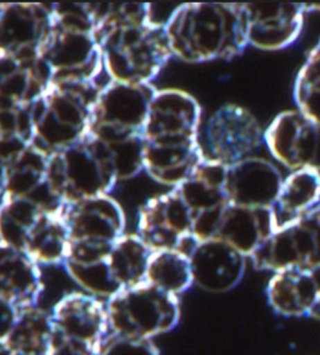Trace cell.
Masks as SVG:
<instances>
[{
	"label": "cell",
	"instance_id": "cell-1",
	"mask_svg": "<svg viewBox=\"0 0 320 355\" xmlns=\"http://www.w3.org/2000/svg\"><path fill=\"white\" fill-rule=\"evenodd\" d=\"M104 70L114 82L150 84L173 57L147 3H93Z\"/></svg>",
	"mask_w": 320,
	"mask_h": 355
},
{
	"label": "cell",
	"instance_id": "cell-2",
	"mask_svg": "<svg viewBox=\"0 0 320 355\" xmlns=\"http://www.w3.org/2000/svg\"><path fill=\"white\" fill-rule=\"evenodd\" d=\"M200 107L180 89L158 90L143 132L144 163L159 184L178 187L204 160L199 140Z\"/></svg>",
	"mask_w": 320,
	"mask_h": 355
},
{
	"label": "cell",
	"instance_id": "cell-3",
	"mask_svg": "<svg viewBox=\"0 0 320 355\" xmlns=\"http://www.w3.org/2000/svg\"><path fill=\"white\" fill-rule=\"evenodd\" d=\"M164 28L174 57L186 63L229 60L249 45L247 12L238 3L183 4Z\"/></svg>",
	"mask_w": 320,
	"mask_h": 355
},
{
	"label": "cell",
	"instance_id": "cell-4",
	"mask_svg": "<svg viewBox=\"0 0 320 355\" xmlns=\"http://www.w3.org/2000/svg\"><path fill=\"white\" fill-rule=\"evenodd\" d=\"M54 21L40 55L51 71V82H96L104 69L94 34L93 3L51 4Z\"/></svg>",
	"mask_w": 320,
	"mask_h": 355
},
{
	"label": "cell",
	"instance_id": "cell-5",
	"mask_svg": "<svg viewBox=\"0 0 320 355\" xmlns=\"http://www.w3.org/2000/svg\"><path fill=\"white\" fill-rule=\"evenodd\" d=\"M99 92L96 82H51L32 105L34 146L51 155L83 139L89 133Z\"/></svg>",
	"mask_w": 320,
	"mask_h": 355
},
{
	"label": "cell",
	"instance_id": "cell-6",
	"mask_svg": "<svg viewBox=\"0 0 320 355\" xmlns=\"http://www.w3.org/2000/svg\"><path fill=\"white\" fill-rule=\"evenodd\" d=\"M116 183L105 146L89 134L49 155L46 189L60 204L109 196Z\"/></svg>",
	"mask_w": 320,
	"mask_h": 355
},
{
	"label": "cell",
	"instance_id": "cell-7",
	"mask_svg": "<svg viewBox=\"0 0 320 355\" xmlns=\"http://www.w3.org/2000/svg\"><path fill=\"white\" fill-rule=\"evenodd\" d=\"M110 333L152 339L175 328L180 306L177 295L143 282L108 299Z\"/></svg>",
	"mask_w": 320,
	"mask_h": 355
},
{
	"label": "cell",
	"instance_id": "cell-8",
	"mask_svg": "<svg viewBox=\"0 0 320 355\" xmlns=\"http://www.w3.org/2000/svg\"><path fill=\"white\" fill-rule=\"evenodd\" d=\"M157 92L152 84L108 83L99 92L88 134L103 143L143 135Z\"/></svg>",
	"mask_w": 320,
	"mask_h": 355
},
{
	"label": "cell",
	"instance_id": "cell-9",
	"mask_svg": "<svg viewBox=\"0 0 320 355\" xmlns=\"http://www.w3.org/2000/svg\"><path fill=\"white\" fill-rule=\"evenodd\" d=\"M258 270H315L320 268V205L276 229L250 257Z\"/></svg>",
	"mask_w": 320,
	"mask_h": 355
},
{
	"label": "cell",
	"instance_id": "cell-10",
	"mask_svg": "<svg viewBox=\"0 0 320 355\" xmlns=\"http://www.w3.org/2000/svg\"><path fill=\"white\" fill-rule=\"evenodd\" d=\"M263 141L256 116L240 105L225 104L208 118L200 146L204 159L229 166L251 157Z\"/></svg>",
	"mask_w": 320,
	"mask_h": 355
},
{
	"label": "cell",
	"instance_id": "cell-11",
	"mask_svg": "<svg viewBox=\"0 0 320 355\" xmlns=\"http://www.w3.org/2000/svg\"><path fill=\"white\" fill-rule=\"evenodd\" d=\"M193 227L192 209L175 188L150 198L139 210L138 235L152 252L179 250L189 257L198 243Z\"/></svg>",
	"mask_w": 320,
	"mask_h": 355
},
{
	"label": "cell",
	"instance_id": "cell-12",
	"mask_svg": "<svg viewBox=\"0 0 320 355\" xmlns=\"http://www.w3.org/2000/svg\"><path fill=\"white\" fill-rule=\"evenodd\" d=\"M264 141L272 155L292 171L320 173V123L301 110H287L270 123Z\"/></svg>",
	"mask_w": 320,
	"mask_h": 355
},
{
	"label": "cell",
	"instance_id": "cell-13",
	"mask_svg": "<svg viewBox=\"0 0 320 355\" xmlns=\"http://www.w3.org/2000/svg\"><path fill=\"white\" fill-rule=\"evenodd\" d=\"M51 6L4 3L0 7V57L24 59L40 55L53 28Z\"/></svg>",
	"mask_w": 320,
	"mask_h": 355
},
{
	"label": "cell",
	"instance_id": "cell-14",
	"mask_svg": "<svg viewBox=\"0 0 320 355\" xmlns=\"http://www.w3.org/2000/svg\"><path fill=\"white\" fill-rule=\"evenodd\" d=\"M51 317L57 336L94 353L110 334L107 304L91 294L71 293L54 305Z\"/></svg>",
	"mask_w": 320,
	"mask_h": 355
},
{
	"label": "cell",
	"instance_id": "cell-15",
	"mask_svg": "<svg viewBox=\"0 0 320 355\" xmlns=\"http://www.w3.org/2000/svg\"><path fill=\"white\" fill-rule=\"evenodd\" d=\"M69 243L112 247L124 235L122 207L109 196L63 204Z\"/></svg>",
	"mask_w": 320,
	"mask_h": 355
},
{
	"label": "cell",
	"instance_id": "cell-16",
	"mask_svg": "<svg viewBox=\"0 0 320 355\" xmlns=\"http://www.w3.org/2000/svg\"><path fill=\"white\" fill-rule=\"evenodd\" d=\"M248 42L262 51H282L294 44L304 26L301 3H244Z\"/></svg>",
	"mask_w": 320,
	"mask_h": 355
},
{
	"label": "cell",
	"instance_id": "cell-17",
	"mask_svg": "<svg viewBox=\"0 0 320 355\" xmlns=\"http://www.w3.org/2000/svg\"><path fill=\"white\" fill-rule=\"evenodd\" d=\"M283 183L284 178L276 165L251 155L228 166L224 191L228 202L234 205L272 209Z\"/></svg>",
	"mask_w": 320,
	"mask_h": 355
},
{
	"label": "cell",
	"instance_id": "cell-18",
	"mask_svg": "<svg viewBox=\"0 0 320 355\" xmlns=\"http://www.w3.org/2000/svg\"><path fill=\"white\" fill-rule=\"evenodd\" d=\"M245 258L225 241H198L189 254L193 284L205 292H229L243 279Z\"/></svg>",
	"mask_w": 320,
	"mask_h": 355
},
{
	"label": "cell",
	"instance_id": "cell-19",
	"mask_svg": "<svg viewBox=\"0 0 320 355\" xmlns=\"http://www.w3.org/2000/svg\"><path fill=\"white\" fill-rule=\"evenodd\" d=\"M276 230L272 209L229 203L220 211L211 239L225 241L250 258Z\"/></svg>",
	"mask_w": 320,
	"mask_h": 355
},
{
	"label": "cell",
	"instance_id": "cell-20",
	"mask_svg": "<svg viewBox=\"0 0 320 355\" xmlns=\"http://www.w3.org/2000/svg\"><path fill=\"white\" fill-rule=\"evenodd\" d=\"M0 108L30 107L51 85V69L40 57H0Z\"/></svg>",
	"mask_w": 320,
	"mask_h": 355
},
{
	"label": "cell",
	"instance_id": "cell-21",
	"mask_svg": "<svg viewBox=\"0 0 320 355\" xmlns=\"http://www.w3.org/2000/svg\"><path fill=\"white\" fill-rule=\"evenodd\" d=\"M44 286L39 264L28 254L0 245V300L21 311L37 306Z\"/></svg>",
	"mask_w": 320,
	"mask_h": 355
},
{
	"label": "cell",
	"instance_id": "cell-22",
	"mask_svg": "<svg viewBox=\"0 0 320 355\" xmlns=\"http://www.w3.org/2000/svg\"><path fill=\"white\" fill-rule=\"evenodd\" d=\"M267 297L273 311L282 317H310L318 299L314 270L288 269L274 273L267 286Z\"/></svg>",
	"mask_w": 320,
	"mask_h": 355
},
{
	"label": "cell",
	"instance_id": "cell-23",
	"mask_svg": "<svg viewBox=\"0 0 320 355\" xmlns=\"http://www.w3.org/2000/svg\"><path fill=\"white\" fill-rule=\"evenodd\" d=\"M69 248V232L63 216V204L49 207L33 223L26 233L21 252L39 266L64 263Z\"/></svg>",
	"mask_w": 320,
	"mask_h": 355
},
{
	"label": "cell",
	"instance_id": "cell-24",
	"mask_svg": "<svg viewBox=\"0 0 320 355\" xmlns=\"http://www.w3.org/2000/svg\"><path fill=\"white\" fill-rule=\"evenodd\" d=\"M55 327L51 313L30 306L17 313L7 333L1 334V349L19 355H48L55 342Z\"/></svg>",
	"mask_w": 320,
	"mask_h": 355
},
{
	"label": "cell",
	"instance_id": "cell-25",
	"mask_svg": "<svg viewBox=\"0 0 320 355\" xmlns=\"http://www.w3.org/2000/svg\"><path fill=\"white\" fill-rule=\"evenodd\" d=\"M48 163L49 154L33 144L1 164L3 199L35 197L42 188H46Z\"/></svg>",
	"mask_w": 320,
	"mask_h": 355
},
{
	"label": "cell",
	"instance_id": "cell-26",
	"mask_svg": "<svg viewBox=\"0 0 320 355\" xmlns=\"http://www.w3.org/2000/svg\"><path fill=\"white\" fill-rule=\"evenodd\" d=\"M226 169V165L204 159L190 177L175 187L192 209L194 220L200 214L229 203L224 191Z\"/></svg>",
	"mask_w": 320,
	"mask_h": 355
},
{
	"label": "cell",
	"instance_id": "cell-27",
	"mask_svg": "<svg viewBox=\"0 0 320 355\" xmlns=\"http://www.w3.org/2000/svg\"><path fill=\"white\" fill-rule=\"evenodd\" d=\"M320 205V173L292 171L284 179L279 197L272 208L276 228L295 222Z\"/></svg>",
	"mask_w": 320,
	"mask_h": 355
},
{
	"label": "cell",
	"instance_id": "cell-28",
	"mask_svg": "<svg viewBox=\"0 0 320 355\" xmlns=\"http://www.w3.org/2000/svg\"><path fill=\"white\" fill-rule=\"evenodd\" d=\"M152 254L138 234H124L118 239L108 257L110 273L116 284L125 289L145 282Z\"/></svg>",
	"mask_w": 320,
	"mask_h": 355
},
{
	"label": "cell",
	"instance_id": "cell-29",
	"mask_svg": "<svg viewBox=\"0 0 320 355\" xmlns=\"http://www.w3.org/2000/svg\"><path fill=\"white\" fill-rule=\"evenodd\" d=\"M49 207L57 205H49L37 197L3 199L0 213V245L21 250L28 230Z\"/></svg>",
	"mask_w": 320,
	"mask_h": 355
},
{
	"label": "cell",
	"instance_id": "cell-30",
	"mask_svg": "<svg viewBox=\"0 0 320 355\" xmlns=\"http://www.w3.org/2000/svg\"><path fill=\"white\" fill-rule=\"evenodd\" d=\"M145 282L178 297L193 284L189 257L179 250L153 252Z\"/></svg>",
	"mask_w": 320,
	"mask_h": 355
},
{
	"label": "cell",
	"instance_id": "cell-31",
	"mask_svg": "<svg viewBox=\"0 0 320 355\" xmlns=\"http://www.w3.org/2000/svg\"><path fill=\"white\" fill-rule=\"evenodd\" d=\"M34 144L32 105L0 108L1 164Z\"/></svg>",
	"mask_w": 320,
	"mask_h": 355
},
{
	"label": "cell",
	"instance_id": "cell-32",
	"mask_svg": "<svg viewBox=\"0 0 320 355\" xmlns=\"http://www.w3.org/2000/svg\"><path fill=\"white\" fill-rule=\"evenodd\" d=\"M296 109L320 123V40L308 54L294 83Z\"/></svg>",
	"mask_w": 320,
	"mask_h": 355
},
{
	"label": "cell",
	"instance_id": "cell-33",
	"mask_svg": "<svg viewBox=\"0 0 320 355\" xmlns=\"http://www.w3.org/2000/svg\"><path fill=\"white\" fill-rule=\"evenodd\" d=\"M103 144L108 152L118 182L128 180L141 174V171H145V163H144L145 144H144L143 135L108 141Z\"/></svg>",
	"mask_w": 320,
	"mask_h": 355
},
{
	"label": "cell",
	"instance_id": "cell-34",
	"mask_svg": "<svg viewBox=\"0 0 320 355\" xmlns=\"http://www.w3.org/2000/svg\"><path fill=\"white\" fill-rule=\"evenodd\" d=\"M96 355H159V352L150 339L110 333Z\"/></svg>",
	"mask_w": 320,
	"mask_h": 355
},
{
	"label": "cell",
	"instance_id": "cell-35",
	"mask_svg": "<svg viewBox=\"0 0 320 355\" xmlns=\"http://www.w3.org/2000/svg\"><path fill=\"white\" fill-rule=\"evenodd\" d=\"M48 355H94L88 349L75 343L68 342L59 336H55V342Z\"/></svg>",
	"mask_w": 320,
	"mask_h": 355
},
{
	"label": "cell",
	"instance_id": "cell-36",
	"mask_svg": "<svg viewBox=\"0 0 320 355\" xmlns=\"http://www.w3.org/2000/svg\"><path fill=\"white\" fill-rule=\"evenodd\" d=\"M315 277H317V283H318V299H317V303L314 305L313 311L310 314V318L320 320V268L319 269H315L314 270Z\"/></svg>",
	"mask_w": 320,
	"mask_h": 355
},
{
	"label": "cell",
	"instance_id": "cell-37",
	"mask_svg": "<svg viewBox=\"0 0 320 355\" xmlns=\"http://www.w3.org/2000/svg\"><path fill=\"white\" fill-rule=\"evenodd\" d=\"M304 13H320V3H301Z\"/></svg>",
	"mask_w": 320,
	"mask_h": 355
},
{
	"label": "cell",
	"instance_id": "cell-38",
	"mask_svg": "<svg viewBox=\"0 0 320 355\" xmlns=\"http://www.w3.org/2000/svg\"><path fill=\"white\" fill-rule=\"evenodd\" d=\"M1 355H19L15 354V353H12V352H8L6 349H1Z\"/></svg>",
	"mask_w": 320,
	"mask_h": 355
}]
</instances>
